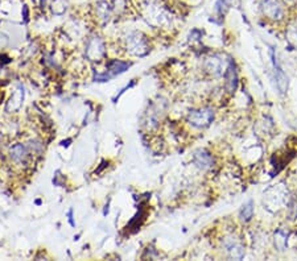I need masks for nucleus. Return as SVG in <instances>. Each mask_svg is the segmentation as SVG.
Returning <instances> with one entry per match:
<instances>
[{"mask_svg": "<svg viewBox=\"0 0 297 261\" xmlns=\"http://www.w3.org/2000/svg\"><path fill=\"white\" fill-rule=\"evenodd\" d=\"M86 54L91 61H99L101 60L102 56L105 54V46H103V44L99 38H93L89 42Z\"/></svg>", "mask_w": 297, "mask_h": 261, "instance_id": "obj_5", "label": "nucleus"}, {"mask_svg": "<svg viewBox=\"0 0 297 261\" xmlns=\"http://www.w3.org/2000/svg\"><path fill=\"white\" fill-rule=\"evenodd\" d=\"M194 164L199 169L202 170H207L213 166V158L209 153H206L205 150H198V152L194 154Z\"/></svg>", "mask_w": 297, "mask_h": 261, "instance_id": "obj_8", "label": "nucleus"}, {"mask_svg": "<svg viewBox=\"0 0 297 261\" xmlns=\"http://www.w3.org/2000/svg\"><path fill=\"white\" fill-rule=\"evenodd\" d=\"M260 7L265 18H271V20H280L283 18L284 11L277 0H263Z\"/></svg>", "mask_w": 297, "mask_h": 261, "instance_id": "obj_3", "label": "nucleus"}, {"mask_svg": "<svg viewBox=\"0 0 297 261\" xmlns=\"http://www.w3.org/2000/svg\"><path fill=\"white\" fill-rule=\"evenodd\" d=\"M252 214H254V207H252V202L246 203L243 206L242 211H240V219L243 222H248L252 218Z\"/></svg>", "mask_w": 297, "mask_h": 261, "instance_id": "obj_11", "label": "nucleus"}, {"mask_svg": "<svg viewBox=\"0 0 297 261\" xmlns=\"http://www.w3.org/2000/svg\"><path fill=\"white\" fill-rule=\"evenodd\" d=\"M226 76V88L228 91H234L236 88V74H235V69H234V66L230 64L225 72Z\"/></svg>", "mask_w": 297, "mask_h": 261, "instance_id": "obj_9", "label": "nucleus"}, {"mask_svg": "<svg viewBox=\"0 0 297 261\" xmlns=\"http://www.w3.org/2000/svg\"><path fill=\"white\" fill-rule=\"evenodd\" d=\"M127 68H128V64H124V62H120V61H113V62H110L109 72H111V74L115 76V74L123 72Z\"/></svg>", "mask_w": 297, "mask_h": 261, "instance_id": "obj_10", "label": "nucleus"}, {"mask_svg": "<svg viewBox=\"0 0 297 261\" xmlns=\"http://www.w3.org/2000/svg\"><path fill=\"white\" fill-rule=\"evenodd\" d=\"M29 157V150L22 144H16L11 149V158L16 164H26Z\"/></svg>", "mask_w": 297, "mask_h": 261, "instance_id": "obj_6", "label": "nucleus"}, {"mask_svg": "<svg viewBox=\"0 0 297 261\" xmlns=\"http://www.w3.org/2000/svg\"><path fill=\"white\" fill-rule=\"evenodd\" d=\"M128 48H130V50L136 56H143L147 53V45H145L144 40L139 37V34H135L134 37H130V40H128Z\"/></svg>", "mask_w": 297, "mask_h": 261, "instance_id": "obj_7", "label": "nucleus"}, {"mask_svg": "<svg viewBox=\"0 0 297 261\" xmlns=\"http://www.w3.org/2000/svg\"><path fill=\"white\" fill-rule=\"evenodd\" d=\"M214 118V112L211 108H201L194 110L192 112H189L188 122L192 124L193 127L203 128L207 127L211 123Z\"/></svg>", "mask_w": 297, "mask_h": 261, "instance_id": "obj_1", "label": "nucleus"}, {"mask_svg": "<svg viewBox=\"0 0 297 261\" xmlns=\"http://www.w3.org/2000/svg\"><path fill=\"white\" fill-rule=\"evenodd\" d=\"M203 68L213 76H219L223 72H226L228 66L226 64V60H223L221 56H211V57H207L205 60Z\"/></svg>", "mask_w": 297, "mask_h": 261, "instance_id": "obj_2", "label": "nucleus"}, {"mask_svg": "<svg viewBox=\"0 0 297 261\" xmlns=\"http://www.w3.org/2000/svg\"><path fill=\"white\" fill-rule=\"evenodd\" d=\"M223 248L230 258L240 260L244 256V248L235 238H226L223 242Z\"/></svg>", "mask_w": 297, "mask_h": 261, "instance_id": "obj_4", "label": "nucleus"}]
</instances>
